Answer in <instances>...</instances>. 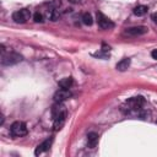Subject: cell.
<instances>
[{"instance_id":"5","label":"cell","mask_w":157,"mask_h":157,"mask_svg":"<svg viewBox=\"0 0 157 157\" xmlns=\"http://www.w3.org/2000/svg\"><path fill=\"white\" fill-rule=\"evenodd\" d=\"M97 23L101 28L103 29H110L114 27V23L112 22V20H109L104 13L102 12H97Z\"/></svg>"},{"instance_id":"1","label":"cell","mask_w":157,"mask_h":157,"mask_svg":"<svg viewBox=\"0 0 157 157\" xmlns=\"http://www.w3.org/2000/svg\"><path fill=\"white\" fill-rule=\"evenodd\" d=\"M20 61H22V56L15 52L1 54V64L2 65H15Z\"/></svg>"},{"instance_id":"3","label":"cell","mask_w":157,"mask_h":157,"mask_svg":"<svg viewBox=\"0 0 157 157\" xmlns=\"http://www.w3.org/2000/svg\"><path fill=\"white\" fill-rule=\"evenodd\" d=\"M29 17H31V12L27 9H21L18 11L13 12V15H12V18L16 23H25L29 20Z\"/></svg>"},{"instance_id":"9","label":"cell","mask_w":157,"mask_h":157,"mask_svg":"<svg viewBox=\"0 0 157 157\" xmlns=\"http://www.w3.org/2000/svg\"><path fill=\"white\" fill-rule=\"evenodd\" d=\"M98 144V134L96 132H90L87 135V147L88 148H94Z\"/></svg>"},{"instance_id":"12","label":"cell","mask_w":157,"mask_h":157,"mask_svg":"<svg viewBox=\"0 0 157 157\" xmlns=\"http://www.w3.org/2000/svg\"><path fill=\"white\" fill-rule=\"evenodd\" d=\"M72 83H74L72 77H64V78H61L59 81V86L61 88H70L72 86Z\"/></svg>"},{"instance_id":"18","label":"cell","mask_w":157,"mask_h":157,"mask_svg":"<svg viewBox=\"0 0 157 157\" xmlns=\"http://www.w3.org/2000/svg\"><path fill=\"white\" fill-rule=\"evenodd\" d=\"M67 1H70V2H72V4H78V2H81V0H67Z\"/></svg>"},{"instance_id":"17","label":"cell","mask_w":157,"mask_h":157,"mask_svg":"<svg viewBox=\"0 0 157 157\" xmlns=\"http://www.w3.org/2000/svg\"><path fill=\"white\" fill-rule=\"evenodd\" d=\"M152 20H153L155 23H157V12H155V13L152 15Z\"/></svg>"},{"instance_id":"6","label":"cell","mask_w":157,"mask_h":157,"mask_svg":"<svg viewBox=\"0 0 157 157\" xmlns=\"http://www.w3.org/2000/svg\"><path fill=\"white\" fill-rule=\"evenodd\" d=\"M72 96V93L69 91V88H59L55 93H54V102L55 103H61V102H64V101H66V99H69L70 97Z\"/></svg>"},{"instance_id":"15","label":"cell","mask_w":157,"mask_h":157,"mask_svg":"<svg viewBox=\"0 0 157 157\" xmlns=\"http://www.w3.org/2000/svg\"><path fill=\"white\" fill-rule=\"evenodd\" d=\"M33 20H34V22L40 23V22H43V15L39 13V12H36V13L33 15Z\"/></svg>"},{"instance_id":"7","label":"cell","mask_w":157,"mask_h":157,"mask_svg":"<svg viewBox=\"0 0 157 157\" xmlns=\"http://www.w3.org/2000/svg\"><path fill=\"white\" fill-rule=\"evenodd\" d=\"M148 28L146 26H135V27H130L125 29V34L128 36H132V37H137V36H142L145 33H147Z\"/></svg>"},{"instance_id":"13","label":"cell","mask_w":157,"mask_h":157,"mask_svg":"<svg viewBox=\"0 0 157 157\" xmlns=\"http://www.w3.org/2000/svg\"><path fill=\"white\" fill-rule=\"evenodd\" d=\"M147 10H148L147 6H145V5H139V6H136V7L134 9V13H135L136 16H144V15L147 12Z\"/></svg>"},{"instance_id":"8","label":"cell","mask_w":157,"mask_h":157,"mask_svg":"<svg viewBox=\"0 0 157 157\" xmlns=\"http://www.w3.org/2000/svg\"><path fill=\"white\" fill-rule=\"evenodd\" d=\"M52 144H53V137H49V139L44 140L42 144H39V145L37 146V148H36V151H34V155L38 156V155H40V153L48 151L49 147L52 146Z\"/></svg>"},{"instance_id":"11","label":"cell","mask_w":157,"mask_h":157,"mask_svg":"<svg viewBox=\"0 0 157 157\" xmlns=\"http://www.w3.org/2000/svg\"><path fill=\"white\" fill-rule=\"evenodd\" d=\"M65 119H66V114L65 115H60L58 118H54V130H60L65 123Z\"/></svg>"},{"instance_id":"2","label":"cell","mask_w":157,"mask_h":157,"mask_svg":"<svg viewBox=\"0 0 157 157\" xmlns=\"http://www.w3.org/2000/svg\"><path fill=\"white\" fill-rule=\"evenodd\" d=\"M10 130H11V134L13 136H25L27 134V126H26V124L23 121H15V123H12Z\"/></svg>"},{"instance_id":"16","label":"cell","mask_w":157,"mask_h":157,"mask_svg":"<svg viewBox=\"0 0 157 157\" xmlns=\"http://www.w3.org/2000/svg\"><path fill=\"white\" fill-rule=\"evenodd\" d=\"M151 56H152L155 60H157V49H155V50L151 52Z\"/></svg>"},{"instance_id":"4","label":"cell","mask_w":157,"mask_h":157,"mask_svg":"<svg viewBox=\"0 0 157 157\" xmlns=\"http://www.w3.org/2000/svg\"><path fill=\"white\" fill-rule=\"evenodd\" d=\"M144 103H145V99H144V97H141V96L131 97V98H129V99L125 102V104L128 105V108H129L130 110H137V109H140V108L144 105Z\"/></svg>"},{"instance_id":"10","label":"cell","mask_w":157,"mask_h":157,"mask_svg":"<svg viewBox=\"0 0 157 157\" xmlns=\"http://www.w3.org/2000/svg\"><path fill=\"white\" fill-rule=\"evenodd\" d=\"M130 63H131V60H130L129 58L121 59V60L117 64V70H119V71H125V70L130 66Z\"/></svg>"},{"instance_id":"14","label":"cell","mask_w":157,"mask_h":157,"mask_svg":"<svg viewBox=\"0 0 157 157\" xmlns=\"http://www.w3.org/2000/svg\"><path fill=\"white\" fill-rule=\"evenodd\" d=\"M82 22H83L86 26H91V25L93 23V18H92L91 13H88V12L83 13V15H82Z\"/></svg>"}]
</instances>
